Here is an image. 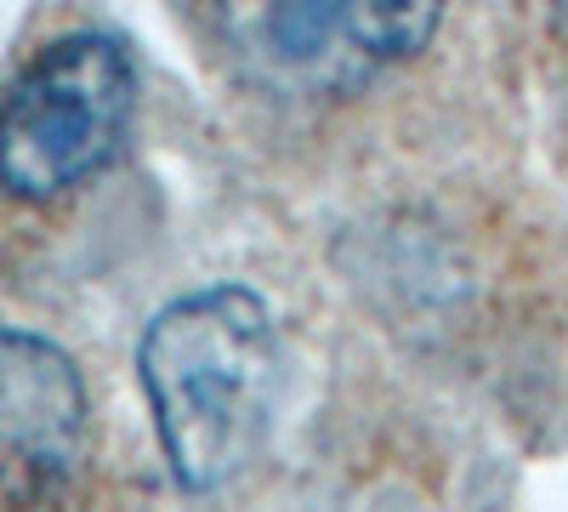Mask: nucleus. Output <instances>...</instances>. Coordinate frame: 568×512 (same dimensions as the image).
Segmentation results:
<instances>
[{
	"label": "nucleus",
	"instance_id": "obj_4",
	"mask_svg": "<svg viewBox=\"0 0 568 512\" xmlns=\"http://www.w3.org/2000/svg\"><path fill=\"white\" fill-rule=\"evenodd\" d=\"M85 382L34 331H0V512L58 506L85 461Z\"/></svg>",
	"mask_w": 568,
	"mask_h": 512
},
{
	"label": "nucleus",
	"instance_id": "obj_1",
	"mask_svg": "<svg viewBox=\"0 0 568 512\" xmlns=\"http://www.w3.org/2000/svg\"><path fill=\"white\" fill-rule=\"evenodd\" d=\"M165 461L182 490H222L251 468L278 399V331L251 285H205L165 302L136 342Z\"/></svg>",
	"mask_w": 568,
	"mask_h": 512
},
{
	"label": "nucleus",
	"instance_id": "obj_3",
	"mask_svg": "<svg viewBox=\"0 0 568 512\" xmlns=\"http://www.w3.org/2000/svg\"><path fill=\"white\" fill-rule=\"evenodd\" d=\"M444 12L393 0V7H251L216 12V29L240 52V63L273 91L336 98L358 91L382 69L415 58L438 34Z\"/></svg>",
	"mask_w": 568,
	"mask_h": 512
},
{
	"label": "nucleus",
	"instance_id": "obj_2",
	"mask_svg": "<svg viewBox=\"0 0 568 512\" xmlns=\"http://www.w3.org/2000/svg\"><path fill=\"white\" fill-rule=\"evenodd\" d=\"M136 120V69L125 40L74 29L12 74L0 91V189L45 205L103 177Z\"/></svg>",
	"mask_w": 568,
	"mask_h": 512
}]
</instances>
